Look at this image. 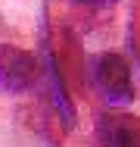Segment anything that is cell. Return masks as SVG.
Segmentation results:
<instances>
[{
  "instance_id": "6da1fadb",
  "label": "cell",
  "mask_w": 140,
  "mask_h": 147,
  "mask_svg": "<svg viewBox=\"0 0 140 147\" xmlns=\"http://www.w3.org/2000/svg\"><path fill=\"white\" fill-rule=\"evenodd\" d=\"M37 82H41L37 57L25 47L0 44V91L3 94H28Z\"/></svg>"
},
{
  "instance_id": "7a4b0ae2",
  "label": "cell",
  "mask_w": 140,
  "mask_h": 147,
  "mask_svg": "<svg viewBox=\"0 0 140 147\" xmlns=\"http://www.w3.org/2000/svg\"><path fill=\"white\" fill-rule=\"evenodd\" d=\"M93 82L100 94L112 103H125L134 97V75L121 53H103L93 63Z\"/></svg>"
},
{
  "instance_id": "3957f363",
  "label": "cell",
  "mask_w": 140,
  "mask_h": 147,
  "mask_svg": "<svg viewBox=\"0 0 140 147\" xmlns=\"http://www.w3.org/2000/svg\"><path fill=\"white\" fill-rule=\"evenodd\" d=\"M97 138L103 147H140V119L109 110L97 119Z\"/></svg>"
},
{
  "instance_id": "277c9868",
  "label": "cell",
  "mask_w": 140,
  "mask_h": 147,
  "mask_svg": "<svg viewBox=\"0 0 140 147\" xmlns=\"http://www.w3.org/2000/svg\"><path fill=\"white\" fill-rule=\"evenodd\" d=\"M47 85H50V100H53V110H56V116L65 122V128H72L75 125V107L69 103V94H65V88H62V78H59V69H56V59L53 53L47 50Z\"/></svg>"
},
{
  "instance_id": "5b68a950",
  "label": "cell",
  "mask_w": 140,
  "mask_h": 147,
  "mask_svg": "<svg viewBox=\"0 0 140 147\" xmlns=\"http://www.w3.org/2000/svg\"><path fill=\"white\" fill-rule=\"evenodd\" d=\"M75 3H81V6H109L115 0H75Z\"/></svg>"
}]
</instances>
